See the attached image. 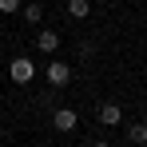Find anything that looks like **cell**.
Masks as SVG:
<instances>
[{
	"label": "cell",
	"mask_w": 147,
	"mask_h": 147,
	"mask_svg": "<svg viewBox=\"0 0 147 147\" xmlns=\"http://www.w3.org/2000/svg\"><path fill=\"white\" fill-rule=\"evenodd\" d=\"M36 48L40 52H56L60 48V32H40V36H36Z\"/></svg>",
	"instance_id": "5"
},
{
	"label": "cell",
	"mask_w": 147,
	"mask_h": 147,
	"mask_svg": "<svg viewBox=\"0 0 147 147\" xmlns=\"http://www.w3.org/2000/svg\"><path fill=\"white\" fill-rule=\"evenodd\" d=\"M24 16H28V24H36V20L44 16V8H40V4H28V8H24Z\"/></svg>",
	"instance_id": "8"
},
{
	"label": "cell",
	"mask_w": 147,
	"mask_h": 147,
	"mask_svg": "<svg viewBox=\"0 0 147 147\" xmlns=\"http://www.w3.org/2000/svg\"><path fill=\"white\" fill-rule=\"evenodd\" d=\"M76 123H80V115H76L72 107H60V111L52 115V127H56V131H76Z\"/></svg>",
	"instance_id": "2"
},
{
	"label": "cell",
	"mask_w": 147,
	"mask_h": 147,
	"mask_svg": "<svg viewBox=\"0 0 147 147\" xmlns=\"http://www.w3.org/2000/svg\"><path fill=\"white\" fill-rule=\"evenodd\" d=\"M92 12V0H68V16H76V20H84Z\"/></svg>",
	"instance_id": "6"
},
{
	"label": "cell",
	"mask_w": 147,
	"mask_h": 147,
	"mask_svg": "<svg viewBox=\"0 0 147 147\" xmlns=\"http://www.w3.org/2000/svg\"><path fill=\"white\" fill-rule=\"evenodd\" d=\"M68 80H72V68H68V64H56V60H52V64H48V84H52V88H64Z\"/></svg>",
	"instance_id": "3"
},
{
	"label": "cell",
	"mask_w": 147,
	"mask_h": 147,
	"mask_svg": "<svg viewBox=\"0 0 147 147\" xmlns=\"http://www.w3.org/2000/svg\"><path fill=\"white\" fill-rule=\"evenodd\" d=\"M20 8V0H0V12H16Z\"/></svg>",
	"instance_id": "9"
},
{
	"label": "cell",
	"mask_w": 147,
	"mask_h": 147,
	"mask_svg": "<svg viewBox=\"0 0 147 147\" xmlns=\"http://www.w3.org/2000/svg\"><path fill=\"white\" fill-rule=\"evenodd\" d=\"M119 119H123L119 103H103V107H99V123H107V127H111V123H119Z\"/></svg>",
	"instance_id": "4"
},
{
	"label": "cell",
	"mask_w": 147,
	"mask_h": 147,
	"mask_svg": "<svg viewBox=\"0 0 147 147\" xmlns=\"http://www.w3.org/2000/svg\"><path fill=\"white\" fill-rule=\"evenodd\" d=\"M127 139L131 143H147V123H131L127 127Z\"/></svg>",
	"instance_id": "7"
},
{
	"label": "cell",
	"mask_w": 147,
	"mask_h": 147,
	"mask_svg": "<svg viewBox=\"0 0 147 147\" xmlns=\"http://www.w3.org/2000/svg\"><path fill=\"white\" fill-rule=\"evenodd\" d=\"M8 76H12L16 84H28V80L36 76V64H32V60H24V56H16V60L8 64Z\"/></svg>",
	"instance_id": "1"
},
{
	"label": "cell",
	"mask_w": 147,
	"mask_h": 147,
	"mask_svg": "<svg viewBox=\"0 0 147 147\" xmlns=\"http://www.w3.org/2000/svg\"><path fill=\"white\" fill-rule=\"evenodd\" d=\"M92 147H111V143H103V139H96V143H92Z\"/></svg>",
	"instance_id": "10"
}]
</instances>
